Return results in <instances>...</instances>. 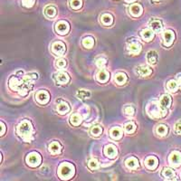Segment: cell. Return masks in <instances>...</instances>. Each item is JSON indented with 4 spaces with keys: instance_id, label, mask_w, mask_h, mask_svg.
<instances>
[{
    "instance_id": "obj_1",
    "label": "cell",
    "mask_w": 181,
    "mask_h": 181,
    "mask_svg": "<svg viewBox=\"0 0 181 181\" xmlns=\"http://www.w3.org/2000/svg\"><path fill=\"white\" fill-rule=\"evenodd\" d=\"M32 132H33V127H32L31 122L28 120H23L17 127L18 135L24 139H26L29 136H31Z\"/></svg>"
},
{
    "instance_id": "obj_2",
    "label": "cell",
    "mask_w": 181,
    "mask_h": 181,
    "mask_svg": "<svg viewBox=\"0 0 181 181\" xmlns=\"http://www.w3.org/2000/svg\"><path fill=\"white\" fill-rule=\"evenodd\" d=\"M59 174L63 179H70L74 174V167L69 163H63L59 168Z\"/></svg>"
},
{
    "instance_id": "obj_3",
    "label": "cell",
    "mask_w": 181,
    "mask_h": 181,
    "mask_svg": "<svg viewBox=\"0 0 181 181\" xmlns=\"http://www.w3.org/2000/svg\"><path fill=\"white\" fill-rule=\"evenodd\" d=\"M147 112L149 115L153 118H159V117H163L160 113L161 112H164L160 107V105H157L155 103H152V104H149L147 108Z\"/></svg>"
},
{
    "instance_id": "obj_4",
    "label": "cell",
    "mask_w": 181,
    "mask_h": 181,
    "mask_svg": "<svg viewBox=\"0 0 181 181\" xmlns=\"http://www.w3.org/2000/svg\"><path fill=\"white\" fill-rule=\"evenodd\" d=\"M26 162L31 167H37L41 163V157L38 153H35V152L31 153L26 158Z\"/></svg>"
},
{
    "instance_id": "obj_5",
    "label": "cell",
    "mask_w": 181,
    "mask_h": 181,
    "mask_svg": "<svg viewBox=\"0 0 181 181\" xmlns=\"http://www.w3.org/2000/svg\"><path fill=\"white\" fill-rule=\"evenodd\" d=\"M66 51L65 45L62 42H55L52 45V52L56 55H63Z\"/></svg>"
},
{
    "instance_id": "obj_6",
    "label": "cell",
    "mask_w": 181,
    "mask_h": 181,
    "mask_svg": "<svg viewBox=\"0 0 181 181\" xmlns=\"http://www.w3.org/2000/svg\"><path fill=\"white\" fill-rule=\"evenodd\" d=\"M55 30L60 34H66L70 30V26L65 21H60L56 24Z\"/></svg>"
},
{
    "instance_id": "obj_7",
    "label": "cell",
    "mask_w": 181,
    "mask_h": 181,
    "mask_svg": "<svg viewBox=\"0 0 181 181\" xmlns=\"http://www.w3.org/2000/svg\"><path fill=\"white\" fill-rule=\"evenodd\" d=\"M35 99L40 104H45L49 101L50 95L46 91H39L35 95Z\"/></svg>"
},
{
    "instance_id": "obj_8",
    "label": "cell",
    "mask_w": 181,
    "mask_h": 181,
    "mask_svg": "<svg viewBox=\"0 0 181 181\" xmlns=\"http://www.w3.org/2000/svg\"><path fill=\"white\" fill-rule=\"evenodd\" d=\"M169 163L174 167H179L181 165V153L179 151H174L169 156Z\"/></svg>"
},
{
    "instance_id": "obj_9",
    "label": "cell",
    "mask_w": 181,
    "mask_h": 181,
    "mask_svg": "<svg viewBox=\"0 0 181 181\" xmlns=\"http://www.w3.org/2000/svg\"><path fill=\"white\" fill-rule=\"evenodd\" d=\"M163 39H164L163 45L165 46L168 47L173 44L174 39H175V34L172 31H166L163 34Z\"/></svg>"
},
{
    "instance_id": "obj_10",
    "label": "cell",
    "mask_w": 181,
    "mask_h": 181,
    "mask_svg": "<svg viewBox=\"0 0 181 181\" xmlns=\"http://www.w3.org/2000/svg\"><path fill=\"white\" fill-rule=\"evenodd\" d=\"M159 105L162 109L163 112H166L167 108H169L171 105V97L168 94H165L161 97V99L159 100Z\"/></svg>"
},
{
    "instance_id": "obj_11",
    "label": "cell",
    "mask_w": 181,
    "mask_h": 181,
    "mask_svg": "<svg viewBox=\"0 0 181 181\" xmlns=\"http://www.w3.org/2000/svg\"><path fill=\"white\" fill-rule=\"evenodd\" d=\"M136 73L140 76V77H144V76H148L149 75L152 71L151 69L146 65H140L136 68Z\"/></svg>"
},
{
    "instance_id": "obj_12",
    "label": "cell",
    "mask_w": 181,
    "mask_h": 181,
    "mask_svg": "<svg viewBox=\"0 0 181 181\" xmlns=\"http://www.w3.org/2000/svg\"><path fill=\"white\" fill-rule=\"evenodd\" d=\"M104 154L110 159H114L117 156V149L113 145H108L104 148Z\"/></svg>"
},
{
    "instance_id": "obj_13",
    "label": "cell",
    "mask_w": 181,
    "mask_h": 181,
    "mask_svg": "<svg viewBox=\"0 0 181 181\" xmlns=\"http://www.w3.org/2000/svg\"><path fill=\"white\" fill-rule=\"evenodd\" d=\"M55 79L58 83L60 84H65V83H68L69 81H70V77L69 75L65 73H59L55 75Z\"/></svg>"
},
{
    "instance_id": "obj_14",
    "label": "cell",
    "mask_w": 181,
    "mask_h": 181,
    "mask_svg": "<svg viewBox=\"0 0 181 181\" xmlns=\"http://www.w3.org/2000/svg\"><path fill=\"white\" fill-rule=\"evenodd\" d=\"M149 26L154 32H160L162 29V23L158 19H153L149 23Z\"/></svg>"
},
{
    "instance_id": "obj_15",
    "label": "cell",
    "mask_w": 181,
    "mask_h": 181,
    "mask_svg": "<svg viewBox=\"0 0 181 181\" xmlns=\"http://www.w3.org/2000/svg\"><path fill=\"white\" fill-rule=\"evenodd\" d=\"M159 160L156 157H148L145 161V164L149 169H155L158 166Z\"/></svg>"
},
{
    "instance_id": "obj_16",
    "label": "cell",
    "mask_w": 181,
    "mask_h": 181,
    "mask_svg": "<svg viewBox=\"0 0 181 181\" xmlns=\"http://www.w3.org/2000/svg\"><path fill=\"white\" fill-rule=\"evenodd\" d=\"M130 12L133 17H140L142 13V7H141L140 5H138V4L132 5V6L130 7Z\"/></svg>"
},
{
    "instance_id": "obj_17",
    "label": "cell",
    "mask_w": 181,
    "mask_h": 181,
    "mask_svg": "<svg viewBox=\"0 0 181 181\" xmlns=\"http://www.w3.org/2000/svg\"><path fill=\"white\" fill-rule=\"evenodd\" d=\"M100 22L106 26H110L111 25H112L113 23V17L110 14H104L100 17Z\"/></svg>"
},
{
    "instance_id": "obj_18",
    "label": "cell",
    "mask_w": 181,
    "mask_h": 181,
    "mask_svg": "<svg viewBox=\"0 0 181 181\" xmlns=\"http://www.w3.org/2000/svg\"><path fill=\"white\" fill-rule=\"evenodd\" d=\"M147 61L150 65H156L158 61V53L155 51H149L147 53Z\"/></svg>"
},
{
    "instance_id": "obj_19",
    "label": "cell",
    "mask_w": 181,
    "mask_h": 181,
    "mask_svg": "<svg viewBox=\"0 0 181 181\" xmlns=\"http://www.w3.org/2000/svg\"><path fill=\"white\" fill-rule=\"evenodd\" d=\"M110 136H111L112 139L118 140H120V139L122 137V132H121V130H120V128L115 127V128H113V129L111 130V132H110Z\"/></svg>"
},
{
    "instance_id": "obj_20",
    "label": "cell",
    "mask_w": 181,
    "mask_h": 181,
    "mask_svg": "<svg viewBox=\"0 0 181 181\" xmlns=\"http://www.w3.org/2000/svg\"><path fill=\"white\" fill-rule=\"evenodd\" d=\"M110 78V74L107 71L105 70H101L100 71L99 73L97 74V79L100 82H106Z\"/></svg>"
},
{
    "instance_id": "obj_21",
    "label": "cell",
    "mask_w": 181,
    "mask_h": 181,
    "mask_svg": "<svg viewBox=\"0 0 181 181\" xmlns=\"http://www.w3.org/2000/svg\"><path fill=\"white\" fill-rule=\"evenodd\" d=\"M45 14L46 17H49V18H53V17H55L56 14H57L56 8L53 6H48L45 9Z\"/></svg>"
},
{
    "instance_id": "obj_22",
    "label": "cell",
    "mask_w": 181,
    "mask_h": 181,
    "mask_svg": "<svg viewBox=\"0 0 181 181\" xmlns=\"http://www.w3.org/2000/svg\"><path fill=\"white\" fill-rule=\"evenodd\" d=\"M57 112L60 114H66V113H68L70 112V106L66 102L60 103L57 106Z\"/></svg>"
},
{
    "instance_id": "obj_23",
    "label": "cell",
    "mask_w": 181,
    "mask_h": 181,
    "mask_svg": "<svg viewBox=\"0 0 181 181\" xmlns=\"http://www.w3.org/2000/svg\"><path fill=\"white\" fill-rule=\"evenodd\" d=\"M162 176L166 179H173L175 177V172L168 167H164L162 170Z\"/></svg>"
},
{
    "instance_id": "obj_24",
    "label": "cell",
    "mask_w": 181,
    "mask_h": 181,
    "mask_svg": "<svg viewBox=\"0 0 181 181\" xmlns=\"http://www.w3.org/2000/svg\"><path fill=\"white\" fill-rule=\"evenodd\" d=\"M62 147L58 142H53L51 143L49 146V151L52 154H57L61 152Z\"/></svg>"
},
{
    "instance_id": "obj_25",
    "label": "cell",
    "mask_w": 181,
    "mask_h": 181,
    "mask_svg": "<svg viewBox=\"0 0 181 181\" xmlns=\"http://www.w3.org/2000/svg\"><path fill=\"white\" fill-rule=\"evenodd\" d=\"M140 50H141V45H140L139 43L134 42V43H132V44L129 45V51H130L132 53H134V54L139 53L140 52Z\"/></svg>"
},
{
    "instance_id": "obj_26",
    "label": "cell",
    "mask_w": 181,
    "mask_h": 181,
    "mask_svg": "<svg viewBox=\"0 0 181 181\" xmlns=\"http://www.w3.org/2000/svg\"><path fill=\"white\" fill-rule=\"evenodd\" d=\"M70 122H71V124L73 125V126H78V125H80V123L82 122V118H81V116L79 115V114L74 113V114H73V115L71 116V118H70Z\"/></svg>"
},
{
    "instance_id": "obj_27",
    "label": "cell",
    "mask_w": 181,
    "mask_h": 181,
    "mask_svg": "<svg viewBox=\"0 0 181 181\" xmlns=\"http://www.w3.org/2000/svg\"><path fill=\"white\" fill-rule=\"evenodd\" d=\"M126 165L129 168L134 169L137 167H139V160L135 158H130L126 160Z\"/></svg>"
},
{
    "instance_id": "obj_28",
    "label": "cell",
    "mask_w": 181,
    "mask_h": 181,
    "mask_svg": "<svg viewBox=\"0 0 181 181\" xmlns=\"http://www.w3.org/2000/svg\"><path fill=\"white\" fill-rule=\"evenodd\" d=\"M115 82L119 84V85H122L125 82H127V76L125 73H118L115 75Z\"/></svg>"
},
{
    "instance_id": "obj_29",
    "label": "cell",
    "mask_w": 181,
    "mask_h": 181,
    "mask_svg": "<svg viewBox=\"0 0 181 181\" xmlns=\"http://www.w3.org/2000/svg\"><path fill=\"white\" fill-rule=\"evenodd\" d=\"M141 36H142V38L144 40L150 41L153 38V36H154V32L151 31V30H149V29H145V30H143L141 32Z\"/></svg>"
},
{
    "instance_id": "obj_30",
    "label": "cell",
    "mask_w": 181,
    "mask_h": 181,
    "mask_svg": "<svg viewBox=\"0 0 181 181\" xmlns=\"http://www.w3.org/2000/svg\"><path fill=\"white\" fill-rule=\"evenodd\" d=\"M167 88L170 92H177V90H178V88H179V82L174 81V80H171V81H169V82H167Z\"/></svg>"
},
{
    "instance_id": "obj_31",
    "label": "cell",
    "mask_w": 181,
    "mask_h": 181,
    "mask_svg": "<svg viewBox=\"0 0 181 181\" xmlns=\"http://www.w3.org/2000/svg\"><path fill=\"white\" fill-rule=\"evenodd\" d=\"M82 45L86 48H92L94 45V40L92 37H86L82 41Z\"/></svg>"
},
{
    "instance_id": "obj_32",
    "label": "cell",
    "mask_w": 181,
    "mask_h": 181,
    "mask_svg": "<svg viewBox=\"0 0 181 181\" xmlns=\"http://www.w3.org/2000/svg\"><path fill=\"white\" fill-rule=\"evenodd\" d=\"M82 0H71L70 1V6L73 9L78 10L82 7Z\"/></svg>"
},
{
    "instance_id": "obj_33",
    "label": "cell",
    "mask_w": 181,
    "mask_h": 181,
    "mask_svg": "<svg viewBox=\"0 0 181 181\" xmlns=\"http://www.w3.org/2000/svg\"><path fill=\"white\" fill-rule=\"evenodd\" d=\"M89 96H90V92H87V91H85V90H80V91H78V92H77V97L81 100L86 99V98H88Z\"/></svg>"
},
{
    "instance_id": "obj_34",
    "label": "cell",
    "mask_w": 181,
    "mask_h": 181,
    "mask_svg": "<svg viewBox=\"0 0 181 181\" xmlns=\"http://www.w3.org/2000/svg\"><path fill=\"white\" fill-rule=\"evenodd\" d=\"M91 133L92 134V136H94V137H98V136H100V135L102 133V129H101L100 126H94V127H92V130H91Z\"/></svg>"
},
{
    "instance_id": "obj_35",
    "label": "cell",
    "mask_w": 181,
    "mask_h": 181,
    "mask_svg": "<svg viewBox=\"0 0 181 181\" xmlns=\"http://www.w3.org/2000/svg\"><path fill=\"white\" fill-rule=\"evenodd\" d=\"M157 133L160 136H164L167 133V128L165 125H159L157 127Z\"/></svg>"
},
{
    "instance_id": "obj_36",
    "label": "cell",
    "mask_w": 181,
    "mask_h": 181,
    "mask_svg": "<svg viewBox=\"0 0 181 181\" xmlns=\"http://www.w3.org/2000/svg\"><path fill=\"white\" fill-rule=\"evenodd\" d=\"M136 130V125L133 122H130L128 124H126L125 126V132L127 133H133Z\"/></svg>"
},
{
    "instance_id": "obj_37",
    "label": "cell",
    "mask_w": 181,
    "mask_h": 181,
    "mask_svg": "<svg viewBox=\"0 0 181 181\" xmlns=\"http://www.w3.org/2000/svg\"><path fill=\"white\" fill-rule=\"evenodd\" d=\"M89 167L92 168V169H96L98 167H99V163L96 159H91L89 161Z\"/></svg>"
},
{
    "instance_id": "obj_38",
    "label": "cell",
    "mask_w": 181,
    "mask_h": 181,
    "mask_svg": "<svg viewBox=\"0 0 181 181\" xmlns=\"http://www.w3.org/2000/svg\"><path fill=\"white\" fill-rule=\"evenodd\" d=\"M96 65H97V66L100 67V68H103L104 65H106V59H104V58H100V59L97 60Z\"/></svg>"
},
{
    "instance_id": "obj_39",
    "label": "cell",
    "mask_w": 181,
    "mask_h": 181,
    "mask_svg": "<svg viewBox=\"0 0 181 181\" xmlns=\"http://www.w3.org/2000/svg\"><path fill=\"white\" fill-rule=\"evenodd\" d=\"M56 66H57L58 68H61V69L65 68L66 66V61L65 60H64V59L58 60V61L56 62Z\"/></svg>"
},
{
    "instance_id": "obj_40",
    "label": "cell",
    "mask_w": 181,
    "mask_h": 181,
    "mask_svg": "<svg viewBox=\"0 0 181 181\" xmlns=\"http://www.w3.org/2000/svg\"><path fill=\"white\" fill-rule=\"evenodd\" d=\"M23 2V5L26 7H31L33 5V2L34 0H22Z\"/></svg>"
},
{
    "instance_id": "obj_41",
    "label": "cell",
    "mask_w": 181,
    "mask_h": 181,
    "mask_svg": "<svg viewBox=\"0 0 181 181\" xmlns=\"http://www.w3.org/2000/svg\"><path fill=\"white\" fill-rule=\"evenodd\" d=\"M124 112H125V113H126L127 115L132 116L134 114V109H133L132 107H126V108L124 109Z\"/></svg>"
},
{
    "instance_id": "obj_42",
    "label": "cell",
    "mask_w": 181,
    "mask_h": 181,
    "mask_svg": "<svg viewBox=\"0 0 181 181\" xmlns=\"http://www.w3.org/2000/svg\"><path fill=\"white\" fill-rule=\"evenodd\" d=\"M175 132L178 134H181V121H179L175 125Z\"/></svg>"
},
{
    "instance_id": "obj_43",
    "label": "cell",
    "mask_w": 181,
    "mask_h": 181,
    "mask_svg": "<svg viewBox=\"0 0 181 181\" xmlns=\"http://www.w3.org/2000/svg\"><path fill=\"white\" fill-rule=\"evenodd\" d=\"M1 126H2V132H1V135H4V133H5V129H6L5 127H6V126H5V124H4L3 122H1Z\"/></svg>"
},
{
    "instance_id": "obj_44",
    "label": "cell",
    "mask_w": 181,
    "mask_h": 181,
    "mask_svg": "<svg viewBox=\"0 0 181 181\" xmlns=\"http://www.w3.org/2000/svg\"><path fill=\"white\" fill-rule=\"evenodd\" d=\"M178 82H179V85H180L181 86V77H179V81H178Z\"/></svg>"
},
{
    "instance_id": "obj_45",
    "label": "cell",
    "mask_w": 181,
    "mask_h": 181,
    "mask_svg": "<svg viewBox=\"0 0 181 181\" xmlns=\"http://www.w3.org/2000/svg\"><path fill=\"white\" fill-rule=\"evenodd\" d=\"M154 1H161V0H154Z\"/></svg>"
}]
</instances>
